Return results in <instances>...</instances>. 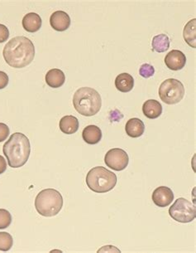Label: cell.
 I'll use <instances>...</instances> for the list:
<instances>
[{"label": "cell", "instance_id": "cell-1", "mask_svg": "<svg viewBox=\"0 0 196 253\" xmlns=\"http://www.w3.org/2000/svg\"><path fill=\"white\" fill-rule=\"evenodd\" d=\"M3 55L10 67L23 68L33 61L35 47L33 42L26 37H15L4 46Z\"/></svg>", "mask_w": 196, "mask_h": 253}, {"label": "cell", "instance_id": "cell-2", "mask_svg": "<svg viewBox=\"0 0 196 253\" xmlns=\"http://www.w3.org/2000/svg\"><path fill=\"white\" fill-rule=\"evenodd\" d=\"M3 152L11 168L23 167L28 162L31 153L29 138L20 132H16L3 145Z\"/></svg>", "mask_w": 196, "mask_h": 253}, {"label": "cell", "instance_id": "cell-3", "mask_svg": "<svg viewBox=\"0 0 196 253\" xmlns=\"http://www.w3.org/2000/svg\"><path fill=\"white\" fill-rule=\"evenodd\" d=\"M73 105L80 115L93 117L100 111L102 100L99 93L93 88L81 87L74 94Z\"/></svg>", "mask_w": 196, "mask_h": 253}, {"label": "cell", "instance_id": "cell-4", "mask_svg": "<svg viewBox=\"0 0 196 253\" xmlns=\"http://www.w3.org/2000/svg\"><path fill=\"white\" fill-rule=\"evenodd\" d=\"M117 180L115 173L102 166L95 167L89 171L85 179L89 189L97 194L111 191L116 185Z\"/></svg>", "mask_w": 196, "mask_h": 253}, {"label": "cell", "instance_id": "cell-5", "mask_svg": "<svg viewBox=\"0 0 196 253\" xmlns=\"http://www.w3.org/2000/svg\"><path fill=\"white\" fill-rule=\"evenodd\" d=\"M63 207V198L56 189H43L35 199V208L39 214L43 217H54Z\"/></svg>", "mask_w": 196, "mask_h": 253}, {"label": "cell", "instance_id": "cell-6", "mask_svg": "<svg viewBox=\"0 0 196 253\" xmlns=\"http://www.w3.org/2000/svg\"><path fill=\"white\" fill-rule=\"evenodd\" d=\"M186 90L180 81L170 78L164 81L159 87L161 100L168 105L179 103L183 99Z\"/></svg>", "mask_w": 196, "mask_h": 253}, {"label": "cell", "instance_id": "cell-7", "mask_svg": "<svg viewBox=\"0 0 196 253\" xmlns=\"http://www.w3.org/2000/svg\"><path fill=\"white\" fill-rule=\"evenodd\" d=\"M169 214L176 222L187 223L196 218V208L187 199L180 198L170 207Z\"/></svg>", "mask_w": 196, "mask_h": 253}, {"label": "cell", "instance_id": "cell-8", "mask_svg": "<svg viewBox=\"0 0 196 253\" xmlns=\"http://www.w3.org/2000/svg\"><path fill=\"white\" fill-rule=\"evenodd\" d=\"M129 158L126 151L119 148L108 150L104 157L106 166L115 171L124 170L129 166Z\"/></svg>", "mask_w": 196, "mask_h": 253}, {"label": "cell", "instance_id": "cell-9", "mask_svg": "<svg viewBox=\"0 0 196 253\" xmlns=\"http://www.w3.org/2000/svg\"><path fill=\"white\" fill-rule=\"evenodd\" d=\"M174 199L172 190L165 186L158 187L152 194V201L160 208H165L170 205Z\"/></svg>", "mask_w": 196, "mask_h": 253}, {"label": "cell", "instance_id": "cell-10", "mask_svg": "<svg viewBox=\"0 0 196 253\" xmlns=\"http://www.w3.org/2000/svg\"><path fill=\"white\" fill-rule=\"evenodd\" d=\"M70 16L64 11H57L50 17V24L56 31L64 32L70 26Z\"/></svg>", "mask_w": 196, "mask_h": 253}, {"label": "cell", "instance_id": "cell-11", "mask_svg": "<svg viewBox=\"0 0 196 253\" xmlns=\"http://www.w3.org/2000/svg\"><path fill=\"white\" fill-rule=\"evenodd\" d=\"M165 63L170 70H181L186 66V55L179 50H172L165 56Z\"/></svg>", "mask_w": 196, "mask_h": 253}, {"label": "cell", "instance_id": "cell-12", "mask_svg": "<svg viewBox=\"0 0 196 253\" xmlns=\"http://www.w3.org/2000/svg\"><path fill=\"white\" fill-rule=\"evenodd\" d=\"M41 17L36 13H29L24 16L22 21V24L24 29L29 33H36L41 29Z\"/></svg>", "mask_w": 196, "mask_h": 253}, {"label": "cell", "instance_id": "cell-13", "mask_svg": "<svg viewBox=\"0 0 196 253\" xmlns=\"http://www.w3.org/2000/svg\"><path fill=\"white\" fill-rule=\"evenodd\" d=\"M82 138L89 145H96L102 139V131L99 127L91 125L83 129Z\"/></svg>", "mask_w": 196, "mask_h": 253}, {"label": "cell", "instance_id": "cell-14", "mask_svg": "<svg viewBox=\"0 0 196 253\" xmlns=\"http://www.w3.org/2000/svg\"><path fill=\"white\" fill-rule=\"evenodd\" d=\"M142 112L149 119H157L163 113V106L156 100H148L142 106Z\"/></svg>", "mask_w": 196, "mask_h": 253}, {"label": "cell", "instance_id": "cell-15", "mask_svg": "<svg viewBox=\"0 0 196 253\" xmlns=\"http://www.w3.org/2000/svg\"><path fill=\"white\" fill-rule=\"evenodd\" d=\"M45 80L50 87L59 88L64 85L65 76L62 70L57 69V68H53V69L48 71Z\"/></svg>", "mask_w": 196, "mask_h": 253}, {"label": "cell", "instance_id": "cell-16", "mask_svg": "<svg viewBox=\"0 0 196 253\" xmlns=\"http://www.w3.org/2000/svg\"><path fill=\"white\" fill-rule=\"evenodd\" d=\"M125 130L128 135L132 138H138L142 136L145 131V125L138 118H132L127 122Z\"/></svg>", "mask_w": 196, "mask_h": 253}, {"label": "cell", "instance_id": "cell-17", "mask_svg": "<svg viewBox=\"0 0 196 253\" xmlns=\"http://www.w3.org/2000/svg\"><path fill=\"white\" fill-rule=\"evenodd\" d=\"M59 127L64 134H75L79 129V121L73 116H65L60 121Z\"/></svg>", "mask_w": 196, "mask_h": 253}, {"label": "cell", "instance_id": "cell-18", "mask_svg": "<svg viewBox=\"0 0 196 253\" xmlns=\"http://www.w3.org/2000/svg\"><path fill=\"white\" fill-rule=\"evenodd\" d=\"M115 86L121 92H129L134 86V80L129 73H121L115 79Z\"/></svg>", "mask_w": 196, "mask_h": 253}, {"label": "cell", "instance_id": "cell-19", "mask_svg": "<svg viewBox=\"0 0 196 253\" xmlns=\"http://www.w3.org/2000/svg\"><path fill=\"white\" fill-rule=\"evenodd\" d=\"M184 39L186 42L193 47H196V19L194 18L189 21L185 28H184Z\"/></svg>", "mask_w": 196, "mask_h": 253}, {"label": "cell", "instance_id": "cell-20", "mask_svg": "<svg viewBox=\"0 0 196 253\" xmlns=\"http://www.w3.org/2000/svg\"><path fill=\"white\" fill-rule=\"evenodd\" d=\"M152 48L158 52H164L170 47V39L165 34H159L154 37L152 42Z\"/></svg>", "mask_w": 196, "mask_h": 253}, {"label": "cell", "instance_id": "cell-21", "mask_svg": "<svg viewBox=\"0 0 196 253\" xmlns=\"http://www.w3.org/2000/svg\"><path fill=\"white\" fill-rule=\"evenodd\" d=\"M13 245V237L5 232L0 233V251L8 252Z\"/></svg>", "mask_w": 196, "mask_h": 253}, {"label": "cell", "instance_id": "cell-22", "mask_svg": "<svg viewBox=\"0 0 196 253\" xmlns=\"http://www.w3.org/2000/svg\"><path fill=\"white\" fill-rule=\"evenodd\" d=\"M12 222V215L8 210L0 209V229H5Z\"/></svg>", "mask_w": 196, "mask_h": 253}, {"label": "cell", "instance_id": "cell-23", "mask_svg": "<svg viewBox=\"0 0 196 253\" xmlns=\"http://www.w3.org/2000/svg\"><path fill=\"white\" fill-rule=\"evenodd\" d=\"M155 73V69L152 67V65L145 64L142 65L139 69V74L142 76V78H149L154 75Z\"/></svg>", "mask_w": 196, "mask_h": 253}, {"label": "cell", "instance_id": "cell-24", "mask_svg": "<svg viewBox=\"0 0 196 253\" xmlns=\"http://www.w3.org/2000/svg\"><path fill=\"white\" fill-rule=\"evenodd\" d=\"M9 134H10V129L8 126L4 123H0V142H3L7 140Z\"/></svg>", "mask_w": 196, "mask_h": 253}, {"label": "cell", "instance_id": "cell-25", "mask_svg": "<svg viewBox=\"0 0 196 253\" xmlns=\"http://www.w3.org/2000/svg\"><path fill=\"white\" fill-rule=\"evenodd\" d=\"M9 38V31L5 25L0 24V43L4 42Z\"/></svg>", "mask_w": 196, "mask_h": 253}, {"label": "cell", "instance_id": "cell-26", "mask_svg": "<svg viewBox=\"0 0 196 253\" xmlns=\"http://www.w3.org/2000/svg\"><path fill=\"white\" fill-rule=\"evenodd\" d=\"M8 76L4 72L0 71V90L5 88L8 84Z\"/></svg>", "mask_w": 196, "mask_h": 253}, {"label": "cell", "instance_id": "cell-27", "mask_svg": "<svg viewBox=\"0 0 196 253\" xmlns=\"http://www.w3.org/2000/svg\"><path fill=\"white\" fill-rule=\"evenodd\" d=\"M6 169H7V162L5 159L2 155H0V174L4 173Z\"/></svg>", "mask_w": 196, "mask_h": 253}]
</instances>
